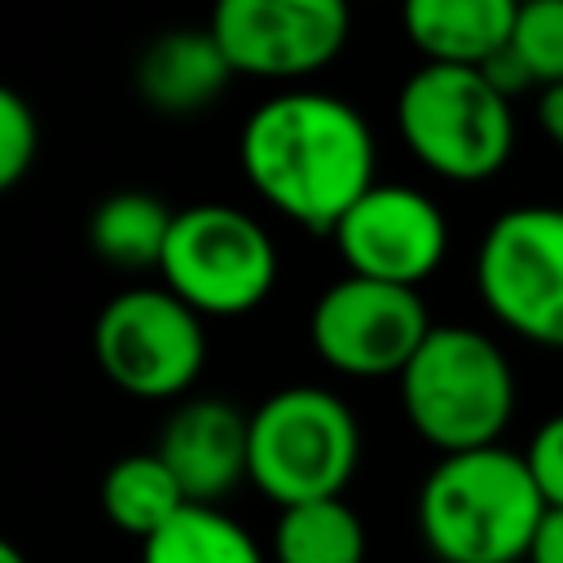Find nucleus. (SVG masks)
Wrapping results in <instances>:
<instances>
[{"mask_svg": "<svg viewBox=\"0 0 563 563\" xmlns=\"http://www.w3.org/2000/svg\"><path fill=\"white\" fill-rule=\"evenodd\" d=\"M238 158L255 194L286 220L334 233V224L378 180V145L365 114L317 88H290L251 110Z\"/></svg>", "mask_w": 563, "mask_h": 563, "instance_id": "f257e3e1", "label": "nucleus"}, {"mask_svg": "<svg viewBox=\"0 0 563 563\" xmlns=\"http://www.w3.org/2000/svg\"><path fill=\"white\" fill-rule=\"evenodd\" d=\"M545 497L506 444L440 457L418 488V532L440 563H523Z\"/></svg>", "mask_w": 563, "mask_h": 563, "instance_id": "f03ea898", "label": "nucleus"}, {"mask_svg": "<svg viewBox=\"0 0 563 563\" xmlns=\"http://www.w3.org/2000/svg\"><path fill=\"white\" fill-rule=\"evenodd\" d=\"M515 405V365L501 343L475 325H431L400 369V409L440 457L501 444Z\"/></svg>", "mask_w": 563, "mask_h": 563, "instance_id": "7ed1b4c3", "label": "nucleus"}, {"mask_svg": "<svg viewBox=\"0 0 563 563\" xmlns=\"http://www.w3.org/2000/svg\"><path fill=\"white\" fill-rule=\"evenodd\" d=\"M396 132L440 180L479 185L515 154V106L484 70L422 62L396 92Z\"/></svg>", "mask_w": 563, "mask_h": 563, "instance_id": "20e7f679", "label": "nucleus"}, {"mask_svg": "<svg viewBox=\"0 0 563 563\" xmlns=\"http://www.w3.org/2000/svg\"><path fill=\"white\" fill-rule=\"evenodd\" d=\"M361 462V422L325 387L290 383L251 413V484L286 506L325 501L347 488Z\"/></svg>", "mask_w": 563, "mask_h": 563, "instance_id": "39448f33", "label": "nucleus"}, {"mask_svg": "<svg viewBox=\"0 0 563 563\" xmlns=\"http://www.w3.org/2000/svg\"><path fill=\"white\" fill-rule=\"evenodd\" d=\"M475 290L501 330L563 352V207L519 202L493 216L475 246Z\"/></svg>", "mask_w": 563, "mask_h": 563, "instance_id": "423d86ee", "label": "nucleus"}, {"mask_svg": "<svg viewBox=\"0 0 563 563\" xmlns=\"http://www.w3.org/2000/svg\"><path fill=\"white\" fill-rule=\"evenodd\" d=\"M163 286L198 317H238L277 282V246L255 216L229 202L180 207L158 260Z\"/></svg>", "mask_w": 563, "mask_h": 563, "instance_id": "0eeeda50", "label": "nucleus"}, {"mask_svg": "<svg viewBox=\"0 0 563 563\" xmlns=\"http://www.w3.org/2000/svg\"><path fill=\"white\" fill-rule=\"evenodd\" d=\"M92 356L119 391L136 400H172L202 374L207 330L167 286H132L97 312Z\"/></svg>", "mask_w": 563, "mask_h": 563, "instance_id": "6e6552de", "label": "nucleus"}, {"mask_svg": "<svg viewBox=\"0 0 563 563\" xmlns=\"http://www.w3.org/2000/svg\"><path fill=\"white\" fill-rule=\"evenodd\" d=\"M427 334L431 312L418 290L352 273L330 282L308 317V339L317 356L352 378H400V369L413 361Z\"/></svg>", "mask_w": 563, "mask_h": 563, "instance_id": "1a4fd4ad", "label": "nucleus"}, {"mask_svg": "<svg viewBox=\"0 0 563 563\" xmlns=\"http://www.w3.org/2000/svg\"><path fill=\"white\" fill-rule=\"evenodd\" d=\"M207 26L233 75L303 79L343 53L352 13L343 0H220Z\"/></svg>", "mask_w": 563, "mask_h": 563, "instance_id": "9d476101", "label": "nucleus"}, {"mask_svg": "<svg viewBox=\"0 0 563 563\" xmlns=\"http://www.w3.org/2000/svg\"><path fill=\"white\" fill-rule=\"evenodd\" d=\"M339 260L352 277L418 290L449 255V220L440 202L413 185H374L334 224Z\"/></svg>", "mask_w": 563, "mask_h": 563, "instance_id": "9b49d317", "label": "nucleus"}, {"mask_svg": "<svg viewBox=\"0 0 563 563\" xmlns=\"http://www.w3.org/2000/svg\"><path fill=\"white\" fill-rule=\"evenodd\" d=\"M154 453L176 475L185 501L216 506L251 479V418L216 396L185 400L163 422Z\"/></svg>", "mask_w": 563, "mask_h": 563, "instance_id": "f8f14e48", "label": "nucleus"}, {"mask_svg": "<svg viewBox=\"0 0 563 563\" xmlns=\"http://www.w3.org/2000/svg\"><path fill=\"white\" fill-rule=\"evenodd\" d=\"M233 79L211 26H176L154 35L136 57V92L158 114H198Z\"/></svg>", "mask_w": 563, "mask_h": 563, "instance_id": "ddd939ff", "label": "nucleus"}, {"mask_svg": "<svg viewBox=\"0 0 563 563\" xmlns=\"http://www.w3.org/2000/svg\"><path fill=\"white\" fill-rule=\"evenodd\" d=\"M515 0H409L400 26L435 66H488L515 35Z\"/></svg>", "mask_w": 563, "mask_h": 563, "instance_id": "4468645a", "label": "nucleus"}, {"mask_svg": "<svg viewBox=\"0 0 563 563\" xmlns=\"http://www.w3.org/2000/svg\"><path fill=\"white\" fill-rule=\"evenodd\" d=\"M172 220H176V211L167 202H158L154 194L123 189L92 207L88 242L114 268H158Z\"/></svg>", "mask_w": 563, "mask_h": 563, "instance_id": "2eb2a0df", "label": "nucleus"}, {"mask_svg": "<svg viewBox=\"0 0 563 563\" xmlns=\"http://www.w3.org/2000/svg\"><path fill=\"white\" fill-rule=\"evenodd\" d=\"M180 506H189V501H185L176 475L163 466L158 453H128L101 475V510H106V519L119 532L136 537V541L154 537Z\"/></svg>", "mask_w": 563, "mask_h": 563, "instance_id": "dca6fc26", "label": "nucleus"}, {"mask_svg": "<svg viewBox=\"0 0 563 563\" xmlns=\"http://www.w3.org/2000/svg\"><path fill=\"white\" fill-rule=\"evenodd\" d=\"M277 563H365V523L343 497L286 506L273 523Z\"/></svg>", "mask_w": 563, "mask_h": 563, "instance_id": "f3484780", "label": "nucleus"}, {"mask_svg": "<svg viewBox=\"0 0 563 563\" xmlns=\"http://www.w3.org/2000/svg\"><path fill=\"white\" fill-rule=\"evenodd\" d=\"M141 563H264L255 537L220 506H180L141 541Z\"/></svg>", "mask_w": 563, "mask_h": 563, "instance_id": "a211bd4d", "label": "nucleus"}, {"mask_svg": "<svg viewBox=\"0 0 563 563\" xmlns=\"http://www.w3.org/2000/svg\"><path fill=\"white\" fill-rule=\"evenodd\" d=\"M510 53L523 62L532 88L563 84V0H528L519 4Z\"/></svg>", "mask_w": 563, "mask_h": 563, "instance_id": "6ab92c4d", "label": "nucleus"}, {"mask_svg": "<svg viewBox=\"0 0 563 563\" xmlns=\"http://www.w3.org/2000/svg\"><path fill=\"white\" fill-rule=\"evenodd\" d=\"M40 150V123L35 110L26 106L22 92H13L9 84H0V194L13 189Z\"/></svg>", "mask_w": 563, "mask_h": 563, "instance_id": "aec40b11", "label": "nucleus"}, {"mask_svg": "<svg viewBox=\"0 0 563 563\" xmlns=\"http://www.w3.org/2000/svg\"><path fill=\"white\" fill-rule=\"evenodd\" d=\"M523 462L545 497L550 510H563V409L550 413L532 435H528V449H523Z\"/></svg>", "mask_w": 563, "mask_h": 563, "instance_id": "412c9836", "label": "nucleus"}, {"mask_svg": "<svg viewBox=\"0 0 563 563\" xmlns=\"http://www.w3.org/2000/svg\"><path fill=\"white\" fill-rule=\"evenodd\" d=\"M484 75H488V84L501 92V97H519L523 88H532V79H528V70H523V62L510 53V44L488 62V66H479Z\"/></svg>", "mask_w": 563, "mask_h": 563, "instance_id": "4be33fe9", "label": "nucleus"}, {"mask_svg": "<svg viewBox=\"0 0 563 563\" xmlns=\"http://www.w3.org/2000/svg\"><path fill=\"white\" fill-rule=\"evenodd\" d=\"M523 563H563V510H545Z\"/></svg>", "mask_w": 563, "mask_h": 563, "instance_id": "5701e85b", "label": "nucleus"}, {"mask_svg": "<svg viewBox=\"0 0 563 563\" xmlns=\"http://www.w3.org/2000/svg\"><path fill=\"white\" fill-rule=\"evenodd\" d=\"M537 123H541L545 141L563 154V84H559V88H545V92L537 97Z\"/></svg>", "mask_w": 563, "mask_h": 563, "instance_id": "b1692460", "label": "nucleus"}, {"mask_svg": "<svg viewBox=\"0 0 563 563\" xmlns=\"http://www.w3.org/2000/svg\"><path fill=\"white\" fill-rule=\"evenodd\" d=\"M0 563H26V554H22L13 541H4V537H0Z\"/></svg>", "mask_w": 563, "mask_h": 563, "instance_id": "393cba45", "label": "nucleus"}]
</instances>
